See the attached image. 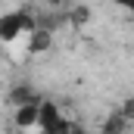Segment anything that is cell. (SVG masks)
I'll return each instance as SVG.
<instances>
[{
    "label": "cell",
    "mask_w": 134,
    "mask_h": 134,
    "mask_svg": "<svg viewBox=\"0 0 134 134\" xmlns=\"http://www.w3.org/2000/svg\"><path fill=\"white\" fill-rule=\"evenodd\" d=\"M34 28V13L28 9H13V13H3L0 16V44H16L22 34H28Z\"/></svg>",
    "instance_id": "cell-1"
},
{
    "label": "cell",
    "mask_w": 134,
    "mask_h": 134,
    "mask_svg": "<svg viewBox=\"0 0 134 134\" xmlns=\"http://www.w3.org/2000/svg\"><path fill=\"white\" fill-rule=\"evenodd\" d=\"M28 37V44H25V50L31 53V56H44L47 50H53V44H56V31H50V28H41V25H34L31 31L25 34Z\"/></svg>",
    "instance_id": "cell-2"
},
{
    "label": "cell",
    "mask_w": 134,
    "mask_h": 134,
    "mask_svg": "<svg viewBox=\"0 0 134 134\" xmlns=\"http://www.w3.org/2000/svg\"><path fill=\"white\" fill-rule=\"evenodd\" d=\"M37 103H41V100L25 103V106H16V109H13V125H16L22 134H31L34 125H37Z\"/></svg>",
    "instance_id": "cell-3"
},
{
    "label": "cell",
    "mask_w": 134,
    "mask_h": 134,
    "mask_svg": "<svg viewBox=\"0 0 134 134\" xmlns=\"http://www.w3.org/2000/svg\"><path fill=\"white\" fill-rule=\"evenodd\" d=\"M63 115V109H59V103L56 100H47V97H41V103H37V131H44V128H50L56 119Z\"/></svg>",
    "instance_id": "cell-4"
},
{
    "label": "cell",
    "mask_w": 134,
    "mask_h": 134,
    "mask_svg": "<svg viewBox=\"0 0 134 134\" xmlns=\"http://www.w3.org/2000/svg\"><path fill=\"white\" fill-rule=\"evenodd\" d=\"M34 100H41V94L34 91L31 84H13L9 91H6V106H25V103H34Z\"/></svg>",
    "instance_id": "cell-5"
},
{
    "label": "cell",
    "mask_w": 134,
    "mask_h": 134,
    "mask_svg": "<svg viewBox=\"0 0 134 134\" xmlns=\"http://www.w3.org/2000/svg\"><path fill=\"white\" fill-rule=\"evenodd\" d=\"M69 22V28H75V31H81L84 25H91V19H94V9L87 6V3H72L69 6V13L63 16Z\"/></svg>",
    "instance_id": "cell-6"
},
{
    "label": "cell",
    "mask_w": 134,
    "mask_h": 134,
    "mask_svg": "<svg viewBox=\"0 0 134 134\" xmlns=\"http://www.w3.org/2000/svg\"><path fill=\"white\" fill-rule=\"evenodd\" d=\"M131 131V122L115 109V112H109L106 119H103V125H100V134H128Z\"/></svg>",
    "instance_id": "cell-7"
},
{
    "label": "cell",
    "mask_w": 134,
    "mask_h": 134,
    "mask_svg": "<svg viewBox=\"0 0 134 134\" xmlns=\"http://www.w3.org/2000/svg\"><path fill=\"white\" fill-rule=\"evenodd\" d=\"M69 128H72V119H66V115H59L50 128H44V134H69Z\"/></svg>",
    "instance_id": "cell-8"
},
{
    "label": "cell",
    "mask_w": 134,
    "mask_h": 134,
    "mask_svg": "<svg viewBox=\"0 0 134 134\" xmlns=\"http://www.w3.org/2000/svg\"><path fill=\"white\" fill-rule=\"evenodd\" d=\"M119 112H122V115H125L128 122H134V97H125V100H122V109H119Z\"/></svg>",
    "instance_id": "cell-9"
},
{
    "label": "cell",
    "mask_w": 134,
    "mask_h": 134,
    "mask_svg": "<svg viewBox=\"0 0 134 134\" xmlns=\"http://www.w3.org/2000/svg\"><path fill=\"white\" fill-rule=\"evenodd\" d=\"M69 134H87V128H84L81 122H75V119H72V128H69Z\"/></svg>",
    "instance_id": "cell-10"
},
{
    "label": "cell",
    "mask_w": 134,
    "mask_h": 134,
    "mask_svg": "<svg viewBox=\"0 0 134 134\" xmlns=\"http://www.w3.org/2000/svg\"><path fill=\"white\" fill-rule=\"evenodd\" d=\"M53 9H63V6H72V0H47Z\"/></svg>",
    "instance_id": "cell-11"
},
{
    "label": "cell",
    "mask_w": 134,
    "mask_h": 134,
    "mask_svg": "<svg viewBox=\"0 0 134 134\" xmlns=\"http://www.w3.org/2000/svg\"><path fill=\"white\" fill-rule=\"evenodd\" d=\"M112 3H119V6H125V9H131V6H134V0H112Z\"/></svg>",
    "instance_id": "cell-12"
},
{
    "label": "cell",
    "mask_w": 134,
    "mask_h": 134,
    "mask_svg": "<svg viewBox=\"0 0 134 134\" xmlns=\"http://www.w3.org/2000/svg\"><path fill=\"white\" fill-rule=\"evenodd\" d=\"M31 134H44V131H37V128H34V131H31Z\"/></svg>",
    "instance_id": "cell-13"
}]
</instances>
